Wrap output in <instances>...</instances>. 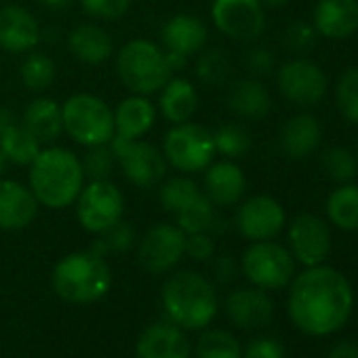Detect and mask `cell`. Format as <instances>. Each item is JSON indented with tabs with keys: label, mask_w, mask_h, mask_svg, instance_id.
<instances>
[{
	"label": "cell",
	"mask_w": 358,
	"mask_h": 358,
	"mask_svg": "<svg viewBox=\"0 0 358 358\" xmlns=\"http://www.w3.org/2000/svg\"><path fill=\"white\" fill-rule=\"evenodd\" d=\"M327 358H358V341L356 339H341L337 341Z\"/></svg>",
	"instance_id": "obj_47"
},
{
	"label": "cell",
	"mask_w": 358,
	"mask_h": 358,
	"mask_svg": "<svg viewBox=\"0 0 358 358\" xmlns=\"http://www.w3.org/2000/svg\"><path fill=\"white\" fill-rule=\"evenodd\" d=\"M354 308L350 280L329 266H310L291 282L289 316L293 324L312 337L339 331Z\"/></svg>",
	"instance_id": "obj_1"
},
{
	"label": "cell",
	"mask_w": 358,
	"mask_h": 358,
	"mask_svg": "<svg viewBox=\"0 0 358 358\" xmlns=\"http://www.w3.org/2000/svg\"><path fill=\"white\" fill-rule=\"evenodd\" d=\"M24 127L41 141L51 143L64 133V114L62 106L55 99L38 97L28 103L24 110Z\"/></svg>",
	"instance_id": "obj_28"
},
{
	"label": "cell",
	"mask_w": 358,
	"mask_h": 358,
	"mask_svg": "<svg viewBox=\"0 0 358 358\" xmlns=\"http://www.w3.org/2000/svg\"><path fill=\"white\" fill-rule=\"evenodd\" d=\"M213 141H215V152L226 156L228 160L243 158L251 150V133L238 122L222 124L213 133Z\"/></svg>",
	"instance_id": "obj_37"
},
{
	"label": "cell",
	"mask_w": 358,
	"mask_h": 358,
	"mask_svg": "<svg viewBox=\"0 0 358 358\" xmlns=\"http://www.w3.org/2000/svg\"><path fill=\"white\" fill-rule=\"evenodd\" d=\"M41 26L36 17L20 7L5 5L0 7V49L7 53H30L41 43Z\"/></svg>",
	"instance_id": "obj_17"
},
{
	"label": "cell",
	"mask_w": 358,
	"mask_h": 358,
	"mask_svg": "<svg viewBox=\"0 0 358 358\" xmlns=\"http://www.w3.org/2000/svg\"><path fill=\"white\" fill-rule=\"evenodd\" d=\"M312 26L318 36L331 41H345L358 32V0H318Z\"/></svg>",
	"instance_id": "obj_20"
},
{
	"label": "cell",
	"mask_w": 358,
	"mask_h": 358,
	"mask_svg": "<svg viewBox=\"0 0 358 358\" xmlns=\"http://www.w3.org/2000/svg\"><path fill=\"white\" fill-rule=\"evenodd\" d=\"M85 179L80 158L66 148H45L30 164V190L47 209L74 205Z\"/></svg>",
	"instance_id": "obj_2"
},
{
	"label": "cell",
	"mask_w": 358,
	"mask_h": 358,
	"mask_svg": "<svg viewBox=\"0 0 358 358\" xmlns=\"http://www.w3.org/2000/svg\"><path fill=\"white\" fill-rule=\"evenodd\" d=\"M55 76H57V66L47 53L30 51L24 57L22 68H20V78L28 91H34V93L47 91L55 83Z\"/></svg>",
	"instance_id": "obj_31"
},
{
	"label": "cell",
	"mask_w": 358,
	"mask_h": 358,
	"mask_svg": "<svg viewBox=\"0 0 358 358\" xmlns=\"http://www.w3.org/2000/svg\"><path fill=\"white\" fill-rule=\"evenodd\" d=\"M85 177L93 179H110L114 166H116V156L110 148V143L103 145H93L87 150V154L80 158Z\"/></svg>",
	"instance_id": "obj_40"
},
{
	"label": "cell",
	"mask_w": 358,
	"mask_h": 358,
	"mask_svg": "<svg viewBox=\"0 0 358 358\" xmlns=\"http://www.w3.org/2000/svg\"><path fill=\"white\" fill-rule=\"evenodd\" d=\"M276 85L285 99L301 108L316 106L327 95L324 72L318 64L303 57L282 64L276 74Z\"/></svg>",
	"instance_id": "obj_14"
},
{
	"label": "cell",
	"mask_w": 358,
	"mask_h": 358,
	"mask_svg": "<svg viewBox=\"0 0 358 358\" xmlns=\"http://www.w3.org/2000/svg\"><path fill=\"white\" fill-rule=\"evenodd\" d=\"M68 47H70V53L80 64H87V66H99L108 62L114 53L112 36L95 24L76 26L68 36Z\"/></svg>",
	"instance_id": "obj_25"
},
{
	"label": "cell",
	"mask_w": 358,
	"mask_h": 358,
	"mask_svg": "<svg viewBox=\"0 0 358 358\" xmlns=\"http://www.w3.org/2000/svg\"><path fill=\"white\" fill-rule=\"evenodd\" d=\"M80 7L89 17L114 22L131 9V0H80Z\"/></svg>",
	"instance_id": "obj_41"
},
{
	"label": "cell",
	"mask_w": 358,
	"mask_h": 358,
	"mask_svg": "<svg viewBox=\"0 0 358 358\" xmlns=\"http://www.w3.org/2000/svg\"><path fill=\"white\" fill-rule=\"evenodd\" d=\"M226 314L232 324L253 331L262 329L272 320L274 303L266 295L264 289L257 287H245L236 289L226 297Z\"/></svg>",
	"instance_id": "obj_19"
},
{
	"label": "cell",
	"mask_w": 358,
	"mask_h": 358,
	"mask_svg": "<svg viewBox=\"0 0 358 358\" xmlns=\"http://www.w3.org/2000/svg\"><path fill=\"white\" fill-rule=\"evenodd\" d=\"M203 192L215 207H232L247 192V177L234 160H222L205 169Z\"/></svg>",
	"instance_id": "obj_21"
},
{
	"label": "cell",
	"mask_w": 358,
	"mask_h": 358,
	"mask_svg": "<svg viewBox=\"0 0 358 358\" xmlns=\"http://www.w3.org/2000/svg\"><path fill=\"white\" fill-rule=\"evenodd\" d=\"M335 103L341 116L358 124V68H348L335 85Z\"/></svg>",
	"instance_id": "obj_39"
},
{
	"label": "cell",
	"mask_w": 358,
	"mask_h": 358,
	"mask_svg": "<svg viewBox=\"0 0 358 358\" xmlns=\"http://www.w3.org/2000/svg\"><path fill=\"white\" fill-rule=\"evenodd\" d=\"M243 272L249 282L264 291L282 289L293 280L295 259L289 249L272 241L253 243L243 255Z\"/></svg>",
	"instance_id": "obj_8"
},
{
	"label": "cell",
	"mask_w": 358,
	"mask_h": 358,
	"mask_svg": "<svg viewBox=\"0 0 358 358\" xmlns=\"http://www.w3.org/2000/svg\"><path fill=\"white\" fill-rule=\"evenodd\" d=\"M156 122V108L148 95H129L114 110V129L116 137L122 139H141Z\"/></svg>",
	"instance_id": "obj_24"
},
{
	"label": "cell",
	"mask_w": 358,
	"mask_h": 358,
	"mask_svg": "<svg viewBox=\"0 0 358 358\" xmlns=\"http://www.w3.org/2000/svg\"><path fill=\"white\" fill-rule=\"evenodd\" d=\"M160 41L162 51L166 53V59L171 64V70L177 72L188 64V57L205 49L209 41V28L196 15L179 13L162 24Z\"/></svg>",
	"instance_id": "obj_11"
},
{
	"label": "cell",
	"mask_w": 358,
	"mask_h": 358,
	"mask_svg": "<svg viewBox=\"0 0 358 358\" xmlns=\"http://www.w3.org/2000/svg\"><path fill=\"white\" fill-rule=\"evenodd\" d=\"M38 215V201L30 186L15 179H0V230L15 232L28 228Z\"/></svg>",
	"instance_id": "obj_18"
},
{
	"label": "cell",
	"mask_w": 358,
	"mask_h": 358,
	"mask_svg": "<svg viewBox=\"0 0 358 358\" xmlns=\"http://www.w3.org/2000/svg\"><path fill=\"white\" fill-rule=\"evenodd\" d=\"M285 224H287V215L282 205L266 194L247 199L236 213L238 232L253 243L272 241L274 236L280 234Z\"/></svg>",
	"instance_id": "obj_16"
},
{
	"label": "cell",
	"mask_w": 358,
	"mask_h": 358,
	"mask_svg": "<svg viewBox=\"0 0 358 358\" xmlns=\"http://www.w3.org/2000/svg\"><path fill=\"white\" fill-rule=\"evenodd\" d=\"M43 143L24 127V124H11L3 135H0V150L5 152L7 160L17 166H30L34 158L41 154Z\"/></svg>",
	"instance_id": "obj_30"
},
{
	"label": "cell",
	"mask_w": 358,
	"mask_h": 358,
	"mask_svg": "<svg viewBox=\"0 0 358 358\" xmlns=\"http://www.w3.org/2000/svg\"><path fill=\"white\" fill-rule=\"evenodd\" d=\"M116 72L122 85L135 95L158 93L173 74L162 47L145 38L129 41L120 49L116 57Z\"/></svg>",
	"instance_id": "obj_5"
},
{
	"label": "cell",
	"mask_w": 358,
	"mask_h": 358,
	"mask_svg": "<svg viewBox=\"0 0 358 358\" xmlns=\"http://www.w3.org/2000/svg\"><path fill=\"white\" fill-rule=\"evenodd\" d=\"M356 160H358V148H356Z\"/></svg>",
	"instance_id": "obj_52"
},
{
	"label": "cell",
	"mask_w": 358,
	"mask_h": 358,
	"mask_svg": "<svg viewBox=\"0 0 358 358\" xmlns=\"http://www.w3.org/2000/svg\"><path fill=\"white\" fill-rule=\"evenodd\" d=\"M64 133L85 148L110 143L116 135L114 110L97 95L76 93L62 106Z\"/></svg>",
	"instance_id": "obj_6"
},
{
	"label": "cell",
	"mask_w": 358,
	"mask_h": 358,
	"mask_svg": "<svg viewBox=\"0 0 358 358\" xmlns=\"http://www.w3.org/2000/svg\"><path fill=\"white\" fill-rule=\"evenodd\" d=\"M11 124H15V114L11 108L7 106H0V135H3Z\"/></svg>",
	"instance_id": "obj_48"
},
{
	"label": "cell",
	"mask_w": 358,
	"mask_h": 358,
	"mask_svg": "<svg viewBox=\"0 0 358 358\" xmlns=\"http://www.w3.org/2000/svg\"><path fill=\"white\" fill-rule=\"evenodd\" d=\"M162 306L171 322L184 329H205L217 314L215 287L199 272L182 270L162 285Z\"/></svg>",
	"instance_id": "obj_3"
},
{
	"label": "cell",
	"mask_w": 358,
	"mask_h": 358,
	"mask_svg": "<svg viewBox=\"0 0 358 358\" xmlns=\"http://www.w3.org/2000/svg\"><path fill=\"white\" fill-rule=\"evenodd\" d=\"M322 141V127L312 114L291 116L280 131V148L293 160H303L318 150Z\"/></svg>",
	"instance_id": "obj_23"
},
{
	"label": "cell",
	"mask_w": 358,
	"mask_h": 358,
	"mask_svg": "<svg viewBox=\"0 0 358 358\" xmlns=\"http://www.w3.org/2000/svg\"><path fill=\"white\" fill-rule=\"evenodd\" d=\"M327 217L341 230H358V184H341L329 194Z\"/></svg>",
	"instance_id": "obj_29"
},
{
	"label": "cell",
	"mask_w": 358,
	"mask_h": 358,
	"mask_svg": "<svg viewBox=\"0 0 358 358\" xmlns=\"http://www.w3.org/2000/svg\"><path fill=\"white\" fill-rule=\"evenodd\" d=\"M196 354L199 358H243V348L232 333L213 329L201 335Z\"/></svg>",
	"instance_id": "obj_38"
},
{
	"label": "cell",
	"mask_w": 358,
	"mask_h": 358,
	"mask_svg": "<svg viewBox=\"0 0 358 358\" xmlns=\"http://www.w3.org/2000/svg\"><path fill=\"white\" fill-rule=\"evenodd\" d=\"M9 164H11V162L7 160L5 152H3V150H0V179H3V177H5V173H7Z\"/></svg>",
	"instance_id": "obj_50"
},
{
	"label": "cell",
	"mask_w": 358,
	"mask_h": 358,
	"mask_svg": "<svg viewBox=\"0 0 358 358\" xmlns=\"http://www.w3.org/2000/svg\"><path fill=\"white\" fill-rule=\"evenodd\" d=\"M232 74V62L222 49L201 51L196 59V78L207 87H222Z\"/></svg>",
	"instance_id": "obj_35"
},
{
	"label": "cell",
	"mask_w": 358,
	"mask_h": 358,
	"mask_svg": "<svg viewBox=\"0 0 358 358\" xmlns=\"http://www.w3.org/2000/svg\"><path fill=\"white\" fill-rule=\"evenodd\" d=\"M135 228L129 222L118 220L116 224H112L110 228H106L103 232L97 234V238L91 243V253L99 255V257H108V255H124L135 247Z\"/></svg>",
	"instance_id": "obj_32"
},
{
	"label": "cell",
	"mask_w": 358,
	"mask_h": 358,
	"mask_svg": "<svg viewBox=\"0 0 358 358\" xmlns=\"http://www.w3.org/2000/svg\"><path fill=\"white\" fill-rule=\"evenodd\" d=\"M139 358H190L186 333L171 322L150 324L137 341Z\"/></svg>",
	"instance_id": "obj_22"
},
{
	"label": "cell",
	"mask_w": 358,
	"mask_h": 358,
	"mask_svg": "<svg viewBox=\"0 0 358 358\" xmlns=\"http://www.w3.org/2000/svg\"><path fill=\"white\" fill-rule=\"evenodd\" d=\"M199 108V93L188 78H171L158 97V110L171 124L188 122Z\"/></svg>",
	"instance_id": "obj_26"
},
{
	"label": "cell",
	"mask_w": 358,
	"mask_h": 358,
	"mask_svg": "<svg viewBox=\"0 0 358 358\" xmlns=\"http://www.w3.org/2000/svg\"><path fill=\"white\" fill-rule=\"evenodd\" d=\"M245 358H285V348L272 337H259L247 345Z\"/></svg>",
	"instance_id": "obj_45"
},
{
	"label": "cell",
	"mask_w": 358,
	"mask_h": 358,
	"mask_svg": "<svg viewBox=\"0 0 358 358\" xmlns=\"http://www.w3.org/2000/svg\"><path fill=\"white\" fill-rule=\"evenodd\" d=\"M291 0H262V5H268V7H272V9H278V7H285V5H289Z\"/></svg>",
	"instance_id": "obj_51"
},
{
	"label": "cell",
	"mask_w": 358,
	"mask_h": 358,
	"mask_svg": "<svg viewBox=\"0 0 358 358\" xmlns=\"http://www.w3.org/2000/svg\"><path fill=\"white\" fill-rule=\"evenodd\" d=\"M74 0H38V5L47 11H66Z\"/></svg>",
	"instance_id": "obj_49"
},
{
	"label": "cell",
	"mask_w": 358,
	"mask_h": 358,
	"mask_svg": "<svg viewBox=\"0 0 358 358\" xmlns=\"http://www.w3.org/2000/svg\"><path fill=\"white\" fill-rule=\"evenodd\" d=\"M318 41V32L312 24L308 22H293L287 32H285V43L291 51H297V53H303V51H310Z\"/></svg>",
	"instance_id": "obj_42"
},
{
	"label": "cell",
	"mask_w": 358,
	"mask_h": 358,
	"mask_svg": "<svg viewBox=\"0 0 358 358\" xmlns=\"http://www.w3.org/2000/svg\"><path fill=\"white\" fill-rule=\"evenodd\" d=\"M186 255V232L173 224L152 226L137 249L139 264L150 274H164Z\"/></svg>",
	"instance_id": "obj_13"
},
{
	"label": "cell",
	"mask_w": 358,
	"mask_h": 358,
	"mask_svg": "<svg viewBox=\"0 0 358 358\" xmlns=\"http://www.w3.org/2000/svg\"><path fill=\"white\" fill-rule=\"evenodd\" d=\"M201 192H203V188H199L196 182H192V179L186 175H179V177L166 179V182L160 186L158 199H160V205L164 211L177 213L184 205L194 201Z\"/></svg>",
	"instance_id": "obj_34"
},
{
	"label": "cell",
	"mask_w": 358,
	"mask_h": 358,
	"mask_svg": "<svg viewBox=\"0 0 358 358\" xmlns=\"http://www.w3.org/2000/svg\"><path fill=\"white\" fill-rule=\"evenodd\" d=\"M245 64H247V68H249L251 74H255V76H266V74H270V72L274 70L276 57H274V53H272L268 47H253V49L247 51Z\"/></svg>",
	"instance_id": "obj_44"
},
{
	"label": "cell",
	"mask_w": 358,
	"mask_h": 358,
	"mask_svg": "<svg viewBox=\"0 0 358 358\" xmlns=\"http://www.w3.org/2000/svg\"><path fill=\"white\" fill-rule=\"evenodd\" d=\"M122 213L124 196L110 179H93V182L83 186L76 199V217L80 226L91 234L103 232L106 228L122 220Z\"/></svg>",
	"instance_id": "obj_10"
},
{
	"label": "cell",
	"mask_w": 358,
	"mask_h": 358,
	"mask_svg": "<svg viewBox=\"0 0 358 358\" xmlns=\"http://www.w3.org/2000/svg\"><path fill=\"white\" fill-rule=\"evenodd\" d=\"M238 274V264L232 255H220L213 259V276L220 285H230Z\"/></svg>",
	"instance_id": "obj_46"
},
{
	"label": "cell",
	"mask_w": 358,
	"mask_h": 358,
	"mask_svg": "<svg viewBox=\"0 0 358 358\" xmlns=\"http://www.w3.org/2000/svg\"><path fill=\"white\" fill-rule=\"evenodd\" d=\"M291 255L301 266H320L331 253V230L324 220L314 213H301L289 224Z\"/></svg>",
	"instance_id": "obj_15"
},
{
	"label": "cell",
	"mask_w": 358,
	"mask_h": 358,
	"mask_svg": "<svg viewBox=\"0 0 358 358\" xmlns=\"http://www.w3.org/2000/svg\"><path fill=\"white\" fill-rule=\"evenodd\" d=\"M322 171L324 175L331 179V182H337V184H348L356 177L358 173V160L356 156L343 148V145H331L324 150L322 154Z\"/></svg>",
	"instance_id": "obj_36"
},
{
	"label": "cell",
	"mask_w": 358,
	"mask_h": 358,
	"mask_svg": "<svg viewBox=\"0 0 358 358\" xmlns=\"http://www.w3.org/2000/svg\"><path fill=\"white\" fill-rule=\"evenodd\" d=\"M53 289L70 303L99 301L112 285V272L103 257L91 251L66 255L53 268Z\"/></svg>",
	"instance_id": "obj_4"
},
{
	"label": "cell",
	"mask_w": 358,
	"mask_h": 358,
	"mask_svg": "<svg viewBox=\"0 0 358 358\" xmlns=\"http://www.w3.org/2000/svg\"><path fill=\"white\" fill-rule=\"evenodd\" d=\"M162 154L166 164L182 173H201L215 158L213 133L196 122L173 124L162 141Z\"/></svg>",
	"instance_id": "obj_7"
},
{
	"label": "cell",
	"mask_w": 358,
	"mask_h": 358,
	"mask_svg": "<svg viewBox=\"0 0 358 358\" xmlns=\"http://www.w3.org/2000/svg\"><path fill=\"white\" fill-rule=\"evenodd\" d=\"M186 255L194 262H209L215 255V241L209 232L186 234Z\"/></svg>",
	"instance_id": "obj_43"
},
{
	"label": "cell",
	"mask_w": 358,
	"mask_h": 358,
	"mask_svg": "<svg viewBox=\"0 0 358 358\" xmlns=\"http://www.w3.org/2000/svg\"><path fill=\"white\" fill-rule=\"evenodd\" d=\"M175 217H177V226L186 234L207 232L215 217V205L207 199L205 192H201L194 201H190L188 205L179 209Z\"/></svg>",
	"instance_id": "obj_33"
},
{
	"label": "cell",
	"mask_w": 358,
	"mask_h": 358,
	"mask_svg": "<svg viewBox=\"0 0 358 358\" xmlns=\"http://www.w3.org/2000/svg\"><path fill=\"white\" fill-rule=\"evenodd\" d=\"M211 17L222 34L238 43H253L266 30L262 0H215Z\"/></svg>",
	"instance_id": "obj_12"
},
{
	"label": "cell",
	"mask_w": 358,
	"mask_h": 358,
	"mask_svg": "<svg viewBox=\"0 0 358 358\" xmlns=\"http://www.w3.org/2000/svg\"><path fill=\"white\" fill-rule=\"evenodd\" d=\"M110 148L124 177L133 186L141 190H150L164 179L169 164L164 160V154L156 145L141 139H122L114 135Z\"/></svg>",
	"instance_id": "obj_9"
},
{
	"label": "cell",
	"mask_w": 358,
	"mask_h": 358,
	"mask_svg": "<svg viewBox=\"0 0 358 358\" xmlns=\"http://www.w3.org/2000/svg\"><path fill=\"white\" fill-rule=\"evenodd\" d=\"M228 108L249 120H262L272 110V97L257 78H241L228 91Z\"/></svg>",
	"instance_id": "obj_27"
}]
</instances>
